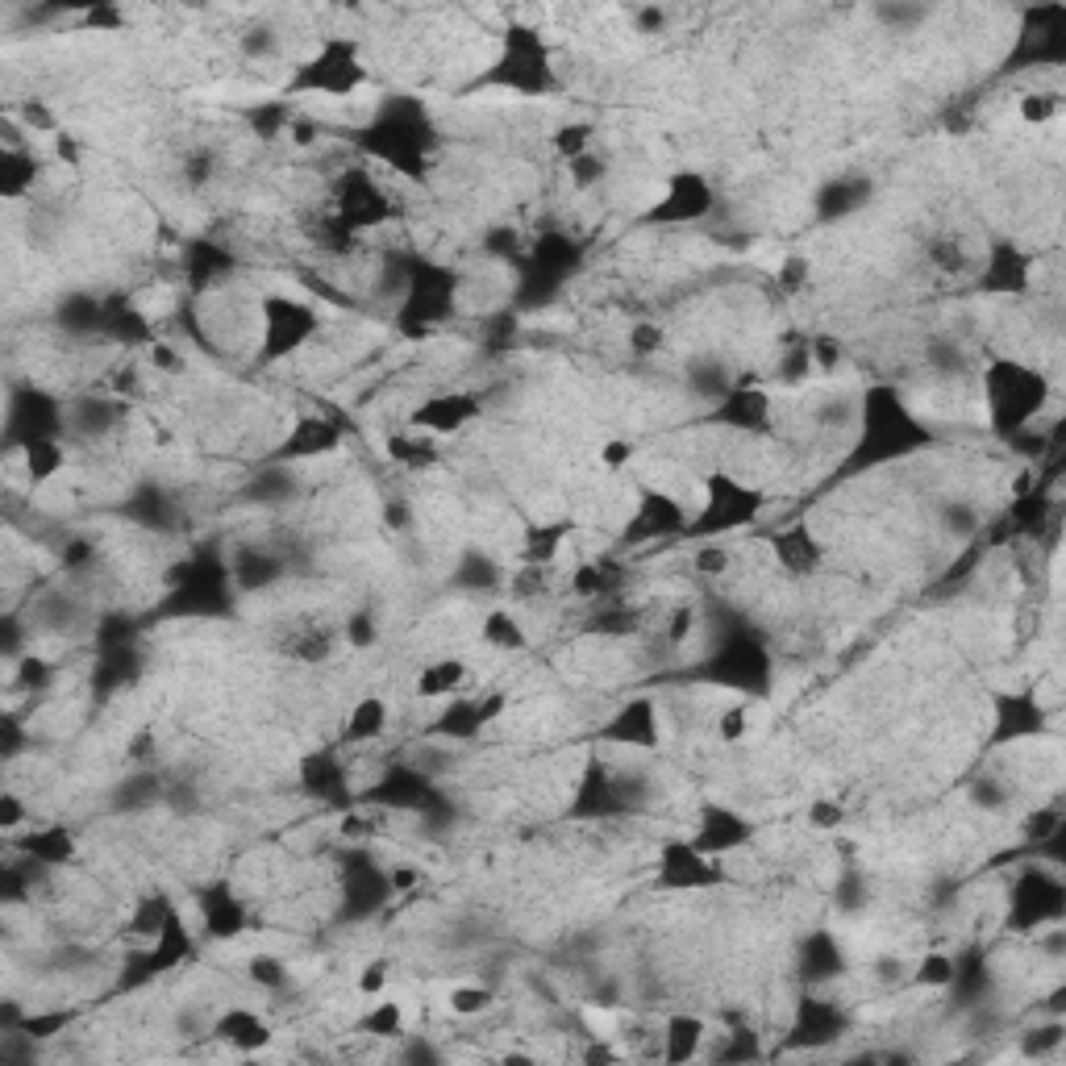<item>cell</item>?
Masks as SVG:
<instances>
[{
    "label": "cell",
    "mask_w": 1066,
    "mask_h": 1066,
    "mask_svg": "<svg viewBox=\"0 0 1066 1066\" xmlns=\"http://www.w3.org/2000/svg\"><path fill=\"white\" fill-rule=\"evenodd\" d=\"M1046 396V379L1037 371H1025L1017 363H996L992 375H987V400L996 409V425H1025L1037 404Z\"/></svg>",
    "instance_id": "6da1fadb"
},
{
    "label": "cell",
    "mask_w": 1066,
    "mask_h": 1066,
    "mask_svg": "<svg viewBox=\"0 0 1066 1066\" xmlns=\"http://www.w3.org/2000/svg\"><path fill=\"white\" fill-rule=\"evenodd\" d=\"M313 309L309 304H296V300H284V296H275V300H263V346L267 354H288L296 350L304 338L313 334Z\"/></svg>",
    "instance_id": "7a4b0ae2"
},
{
    "label": "cell",
    "mask_w": 1066,
    "mask_h": 1066,
    "mask_svg": "<svg viewBox=\"0 0 1066 1066\" xmlns=\"http://www.w3.org/2000/svg\"><path fill=\"white\" fill-rule=\"evenodd\" d=\"M713 209V188L700 175H675L663 192V205H654V221H696Z\"/></svg>",
    "instance_id": "3957f363"
},
{
    "label": "cell",
    "mask_w": 1066,
    "mask_h": 1066,
    "mask_svg": "<svg viewBox=\"0 0 1066 1066\" xmlns=\"http://www.w3.org/2000/svg\"><path fill=\"white\" fill-rule=\"evenodd\" d=\"M750 821L746 817H738V812L733 808H704L700 812V829H696V846L704 850V854H721V850H738V846H746L750 842Z\"/></svg>",
    "instance_id": "277c9868"
},
{
    "label": "cell",
    "mask_w": 1066,
    "mask_h": 1066,
    "mask_svg": "<svg viewBox=\"0 0 1066 1066\" xmlns=\"http://www.w3.org/2000/svg\"><path fill=\"white\" fill-rule=\"evenodd\" d=\"M717 421H721V425H733V429H742V434H754V429H763V425L771 421V400H767V392L729 388V392L717 400Z\"/></svg>",
    "instance_id": "5b68a950"
},
{
    "label": "cell",
    "mask_w": 1066,
    "mask_h": 1066,
    "mask_svg": "<svg viewBox=\"0 0 1066 1066\" xmlns=\"http://www.w3.org/2000/svg\"><path fill=\"white\" fill-rule=\"evenodd\" d=\"M213 1037H221V1042H230L234 1050L242 1054H255L271 1042V1029L263 1025L259 1012H250V1008H234V1012H225V1017L213 1021Z\"/></svg>",
    "instance_id": "8992f818"
},
{
    "label": "cell",
    "mask_w": 1066,
    "mask_h": 1066,
    "mask_svg": "<svg viewBox=\"0 0 1066 1066\" xmlns=\"http://www.w3.org/2000/svg\"><path fill=\"white\" fill-rule=\"evenodd\" d=\"M479 404L471 396H442V400H429L425 409H417L413 425L425 429V434H459V429L475 417Z\"/></svg>",
    "instance_id": "52a82bcc"
},
{
    "label": "cell",
    "mask_w": 1066,
    "mask_h": 1066,
    "mask_svg": "<svg viewBox=\"0 0 1066 1066\" xmlns=\"http://www.w3.org/2000/svg\"><path fill=\"white\" fill-rule=\"evenodd\" d=\"M608 738L633 742V746H654L658 742V708L650 700H629L621 717L608 725Z\"/></svg>",
    "instance_id": "ba28073f"
},
{
    "label": "cell",
    "mask_w": 1066,
    "mask_h": 1066,
    "mask_svg": "<svg viewBox=\"0 0 1066 1066\" xmlns=\"http://www.w3.org/2000/svg\"><path fill=\"white\" fill-rule=\"evenodd\" d=\"M846 1029V1017L837 1012L829 1000H804L800 1017H796V1042L817 1046V1042H833L837 1033Z\"/></svg>",
    "instance_id": "9c48e42d"
},
{
    "label": "cell",
    "mask_w": 1066,
    "mask_h": 1066,
    "mask_svg": "<svg viewBox=\"0 0 1066 1066\" xmlns=\"http://www.w3.org/2000/svg\"><path fill=\"white\" fill-rule=\"evenodd\" d=\"M279 575H284V558L271 554V550L250 546V550H238V558H234V583L246 592L267 588V583H275Z\"/></svg>",
    "instance_id": "30bf717a"
},
{
    "label": "cell",
    "mask_w": 1066,
    "mask_h": 1066,
    "mask_svg": "<svg viewBox=\"0 0 1066 1066\" xmlns=\"http://www.w3.org/2000/svg\"><path fill=\"white\" fill-rule=\"evenodd\" d=\"M463 683H467V663H459V658H442V663L421 667L417 696L421 700H454Z\"/></svg>",
    "instance_id": "8fae6325"
},
{
    "label": "cell",
    "mask_w": 1066,
    "mask_h": 1066,
    "mask_svg": "<svg viewBox=\"0 0 1066 1066\" xmlns=\"http://www.w3.org/2000/svg\"><path fill=\"white\" fill-rule=\"evenodd\" d=\"M704 1042V1021L700 1017H671L663 1029V1058L667 1062H688L700 1054Z\"/></svg>",
    "instance_id": "7c38bea8"
},
{
    "label": "cell",
    "mask_w": 1066,
    "mask_h": 1066,
    "mask_svg": "<svg viewBox=\"0 0 1066 1066\" xmlns=\"http://www.w3.org/2000/svg\"><path fill=\"white\" fill-rule=\"evenodd\" d=\"M800 962H804V975L808 979H833V975H842V950H837V942L829 933H817V937H808V942L800 946Z\"/></svg>",
    "instance_id": "4fadbf2b"
},
{
    "label": "cell",
    "mask_w": 1066,
    "mask_h": 1066,
    "mask_svg": "<svg viewBox=\"0 0 1066 1066\" xmlns=\"http://www.w3.org/2000/svg\"><path fill=\"white\" fill-rule=\"evenodd\" d=\"M200 917H205V929L213 937H234L242 929V908L225 887H217V892H209L200 900Z\"/></svg>",
    "instance_id": "5bb4252c"
},
{
    "label": "cell",
    "mask_w": 1066,
    "mask_h": 1066,
    "mask_svg": "<svg viewBox=\"0 0 1066 1066\" xmlns=\"http://www.w3.org/2000/svg\"><path fill=\"white\" fill-rule=\"evenodd\" d=\"M388 729V704L379 696H363L346 717V742H371Z\"/></svg>",
    "instance_id": "9a60e30c"
},
{
    "label": "cell",
    "mask_w": 1066,
    "mask_h": 1066,
    "mask_svg": "<svg viewBox=\"0 0 1066 1066\" xmlns=\"http://www.w3.org/2000/svg\"><path fill=\"white\" fill-rule=\"evenodd\" d=\"M21 850H25V858L42 862V867H63V862L75 854V842H71L67 829H46V833L25 837Z\"/></svg>",
    "instance_id": "2e32d148"
},
{
    "label": "cell",
    "mask_w": 1066,
    "mask_h": 1066,
    "mask_svg": "<svg viewBox=\"0 0 1066 1066\" xmlns=\"http://www.w3.org/2000/svg\"><path fill=\"white\" fill-rule=\"evenodd\" d=\"M67 463V454L55 438H30L25 442V475L34 479V484H46L50 475H59V467Z\"/></svg>",
    "instance_id": "e0dca14e"
},
{
    "label": "cell",
    "mask_w": 1066,
    "mask_h": 1066,
    "mask_svg": "<svg viewBox=\"0 0 1066 1066\" xmlns=\"http://www.w3.org/2000/svg\"><path fill=\"white\" fill-rule=\"evenodd\" d=\"M937 525H942V533L946 538H975L979 533V525H983V517H979V509L971 500H942L937 504Z\"/></svg>",
    "instance_id": "ac0fdd59"
},
{
    "label": "cell",
    "mask_w": 1066,
    "mask_h": 1066,
    "mask_svg": "<svg viewBox=\"0 0 1066 1066\" xmlns=\"http://www.w3.org/2000/svg\"><path fill=\"white\" fill-rule=\"evenodd\" d=\"M912 983L917 987H937V992H946V987H954L958 983V962L950 958V954H925L917 967H912V975H908Z\"/></svg>",
    "instance_id": "d6986e66"
},
{
    "label": "cell",
    "mask_w": 1066,
    "mask_h": 1066,
    "mask_svg": "<svg viewBox=\"0 0 1066 1066\" xmlns=\"http://www.w3.org/2000/svg\"><path fill=\"white\" fill-rule=\"evenodd\" d=\"M388 450H392V459H396L400 467H413V471L434 467V459H438L434 438H421V434H400V438L388 442Z\"/></svg>",
    "instance_id": "ffe728a7"
},
{
    "label": "cell",
    "mask_w": 1066,
    "mask_h": 1066,
    "mask_svg": "<svg viewBox=\"0 0 1066 1066\" xmlns=\"http://www.w3.org/2000/svg\"><path fill=\"white\" fill-rule=\"evenodd\" d=\"M117 417H121V409H117L113 400H92V396H88V400L75 404L71 425L80 429V434H105V429H109Z\"/></svg>",
    "instance_id": "44dd1931"
},
{
    "label": "cell",
    "mask_w": 1066,
    "mask_h": 1066,
    "mask_svg": "<svg viewBox=\"0 0 1066 1066\" xmlns=\"http://www.w3.org/2000/svg\"><path fill=\"white\" fill-rule=\"evenodd\" d=\"M496 1004V992L488 983H459L450 992V1012L454 1017H484V1012H492Z\"/></svg>",
    "instance_id": "7402d4cb"
},
{
    "label": "cell",
    "mask_w": 1066,
    "mask_h": 1066,
    "mask_svg": "<svg viewBox=\"0 0 1066 1066\" xmlns=\"http://www.w3.org/2000/svg\"><path fill=\"white\" fill-rule=\"evenodd\" d=\"M484 642L496 646V650H525L529 646L525 629L517 625L513 613H488L484 617Z\"/></svg>",
    "instance_id": "603a6c76"
},
{
    "label": "cell",
    "mask_w": 1066,
    "mask_h": 1066,
    "mask_svg": "<svg viewBox=\"0 0 1066 1066\" xmlns=\"http://www.w3.org/2000/svg\"><path fill=\"white\" fill-rule=\"evenodd\" d=\"M500 583V567L492 563L488 554H467L459 563V588L467 592H492Z\"/></svg>",
    "instance_id": "cb8c5ba5"
},
{
    "label": "cell",
    "mask_w": 1066,
    "mask_h": 1066,
    "mask_svg": "<svg viewBox=\"0 0 1066 1066\" xmlns=\"http://www.w3.org/2000/svg\"><path fill=\"white\" fill-rule=\"evenodd\" d=\"M30 184H34V163L25 159V150H5V167H0V188H5V196L17 200Z\"/></svg>",
    "instance_id": "d4e9b609"
},
{
    "label": "cell",
    "mask_w": 1066,
    "mask_h": 1066,
    "mask_svg": "<svg viewBox=\"0 0 1066 1066\" xmlns=\"http://www.w3.org/2000/svg\"><path fill=\"white\" fill-rule=\"evenodd\" d=\"M246 975H250V983L267 987V992H279V987H288V979H292V971L284 967L279 954H255L246 962Z\"/></svg>",
    "instance_id": "484cf974"
},
{
    "label": "cell",
    "mask_w": 1066,
    "mask_h": 1066,
    "mask_svg": "<svg viewBox=\"0 0 1066 1066\" xmlns=\"http://www.w3.org/2000/svg\"><path fill=\"white\" fill-rule=\"evenodd\" d=\"M929 263L937 271H946V275H958V271H967L971 267V255H967V246H962L958 238L942 234V238H933L929 242Z\"/></svg>",
    "instance_id": "4316f807"
},
{
    "label": "cell",
    "mask_w": 1066,
    "mask_h": 1066,
    "mask_svg": "<svg viewBox=\"0 0 1066 1066\" xmlns=\"http://www.w3.org/2000/svg\"><path fill=\"white\" fill-rule=\"evenodd\" d=\"M867 184H833V188H825V196H821V213L825 217H842V213H854L862 200H867Z\"/></svg>",
    "instance_id": "83f0119b"
},
{
    "label": "cell",
    "mask_w": 1066,
    "mask_h": 1066,
    "mask_svg": "<svg viewBox=\"0 0 1066 1066\" xmlns=\"http://www.w3.org/2000/svg\"><path fill=\"white\" fill-rule=\"evenodd\" d=\"M363 1029L371 1037H400L404 1033V1012H400V1004L396 1000H379L367 1012V1017H363Z\"/></svg>",
    "instance_id": "f1b7e54d"
},
{
    "label": "cell",
    "mask_w": 1066,
    "mask_h": 1066,
    "mask_svg": "<svg viewBox=\"0 0 1066 1066\" xmlns=\"http://www.w3.org/2000/svg\"><path fill=\"white\" fill-rule=\"evenodd\" d=\"M238 50L246 59H255V63H267V59H279V34L271 30V25H255V30H246L242 38H238Z\"/></svg>",
    "instance_id": "f546056e"
},
{
    "label": "cell",
    "mask_w": 1066,
    "mask_h": 1066,
    "mask_svg": "<svg viewBox=\"0 0 1066 1066\" xmlns=\"http://www.w3.org/2000/svg\"><path fill=\"white\" fill-rule=\"evenodd\" d=\"M554 150H558V155H567V163H571V159H579V155H588V150H592V125H588V121L558 125V134H554Z\"/></svg>",
    "instance_id": "4dcf8cb0"
},
{
    "label": "cell",
    "mask_w": 1066,
    "mask_h": 1066,
    "mask_svg": "<svg viewBox=\"0 0 1066 1066\" xmlns=\"http://www.w3.org/2000/svg\"><path fill=\"white\" fill-rule=\"evenodd\" d=\"M342 642H346V646H354V650H367V646H375V642H379V625H375V617L367 613V608H359V613H350V621L342 625Z\"/></svg>",
    "instance_id": "1f68e13d"
},
{
    "label": "cell",
    "mask_w": 1066,
    "mask_h": 1066,
    "mask_svg": "<svg viewBox=\"0 0 1066 1066\" xmlns=\"http://www.w3.org/2000/svg\"><path fill=\"white\" fill-rule=\"evenodd\" d=\"M1058 1046H1062V1025H1058V1021L1037 1025V1029H1029V1033L1021 1037V1054H1029V1058H1046V1054L1058 1050Z\"/></svg>",
    "instance_id": "d6a6232c"
},
{
    "label": "cell",
    "mask_w": 1066,
    "mask_h": 1066,
    "mask_svg": "<svg viewBox=\"0 0 1066 1066\" xmlns=\"http://www.w3.org/2000/svg\"><path fill=\"white\" fill-rule=\"evenodd\" d=\"M971 800H975V808H983V812H1000V808L1008 804V788H1004V783H1000L996 775H983V779L971 783Z\"/></svg>",
    "instance_id": "836d02e7"
},
{
    "label": "cell",
    "mask_w": 1066,
    "mask_h": 1066,
    "mask_svg": "<svg viewBox=\"0 0 1066 1066\" xmlns=\"http://www.w3.org/2000/svg\"><path fill=\"white\" fill-rule=\"evenodd\" d=\"M663 346H667V334L654 321H638V325L629 329V350L642 354V359H650V354H658Z\"/></svg>",
    "instance_id": "e575fe53"
},
{
    "label": "cell",
    "mask_w": 1066,
    "mask_h": 1066,
    "mask_svg": "<svg viewBox=\"0 0 1066 1066\" xmlns=\"http://www.w3.org/2000/svg\"><path fill=\"white\" fill-rule=\"evenodd\" d=\"M875 17L883 25H892V30H908V25H921L929 9L925 5H875Z\"/></svg>",
    "instance_id": "d590c367"
},
{
    "label": "cell",
    "mask_w": 1066,
    "mask_h": 1066,
    "mask_svg": "<svg viewBox=\"0 0 1066 1066\" xmlns=\"http://www.w3.org/2000/svg\"><path fill=\"white\" fill-rule=\"evenodd\" d=\"M604 171H608L604 159L592 155V150H588V155H579V159H571V167H567V175H571V184H575V188H596V184L604 180Z\"/></svg>",
    "instance_id": "8d00e7d4"
},
{
    "label": "cell",
    "mask_w": 1066,
    "mask_h": 1066,
    "mask_svg": "<svg viewBox=\"0 0 1066 1066\" xmlns=\"http://www.w3.org/2000/svg\"><path fill=\"white\" fill-rule=\"evenodd\" d=\"M1058 105H1062V100H1058L1054 92H1029V96L1021 100V117L1033 121V125H1042V121L1058 117Z\"/></svg>",
    "instance_id": "74e56055"
},
{
    "label": "cell",
    "mask_w": 1066,
    "mask_h": 1066,
    "mask_svg": "<svg viewBox=\"0 0 1066 1066\" xmlns=\"http://www.w3.org/2000/svg\"><path fill=\"white\" fill-rule=\"evenodd\" d=\"M692 563H696V571H700V575H725V571L733 567V554H729V546L713 542V546H700Z\"/></svg>",
    "instance_id": "f35d334b"
},
{
    "label": "cell",
    "mask_w": 1066,
    "mask_h": 1066,
    "mask_svg": "<svg viewBox=\"0 0 1066 1066\" xmlns=\"http://www.w3.org/2000/svg\"><path fill=\"white\" fill-rule=\"evenodd\" d=\"M842 821H846V808L837 804V800H812V808H808V825H812V829L833 833Z\"/></svg>",
    "instance_id": "ab89813d"
},
{
    "label": "cell",
    "mask_w": 1066,
    "mask_h": 1066,
    "mask_svg": "<svg viewBox=\"0 0 1066 1066\" xmlns=\"http://www.w3.org/2000/svg\"><path fill=\"white\" fill-rule=\"evenodd\" d=\"M808 359H812V367L833 371L837 363H842V342H837V338H829V334L812 338V342H808Z\"/></svg>",
    "instance_id": "60d3db41"
},
{
    "label": "cell",
    "mask_w": 1066,
    "mask_h": 1066,
    "mask_svg": "<svg viewBox=\"0 0 1066 1066\" xmlns=\"http://www.w3.org/2000/svg\"><path fill=\"white\" fill-rule=\"evenodd\" d=\"M717 733L725 742H742L746 733H750V713H746V704H733V708H725L721 713V721H717Z\"/></svg>",
    "instance_id": "b9f144b4"
},
{
    "label": "cell",
    "mask_w": 1066,
    "mask_h": 1066,
    "mask_svg": "<svg viewBox=\"0 0 1066 1066\" xmlns=\"http://www.w3.org/2000/svg\"><path fill=\"white\" fill-rule=\"evenodd\" d=\"M804 284H808V259L804 255L783 259V267H779V288L783 292H800Z\"/></svg>",
    "instance_id": "7bdbcfd3"
},
{
    "label": "cell",
    "mask_w": 1066,
    "mask_h": 1066,
    "mask_svg": "<svg viewBox=\"0 0 1066 1066\" xmlns=\"http://www.w3.org/2000/svg\"><path fill=\"white\" fill-rule=\"evenodd\" d=\"M150 363H155L159 371H171V375H180V371H184V354L175 350L171 342H150Z\"/></svg>",
    "instance_id": "ee69618b"
},
{
    "label": "cell",
    "mask_w": 1066,
    "mask_h": 1066,
    "mask_svg": "<svg viewBox=\"0 0 1066 1066\" xmlns=\"http://www.w3.org/2000/svg\"><path fill=\"white\" fill-rule=\"evenodd\" d=\"M421 883V871L409 867V862H400V867L388 871V887H392V896H404V892H413V887Z\"/></svg>",
    "instance_id": "f6af8a7d"
},
{
    "label": "cell",
    "mask_w": 1066,
    "mask_h": 1066,
    "mask_svg": "<svg viewBox=\"0 0 1066 1066\" xmlns=\"http://www.w3.org/2000/svg\"><path fill=\"white\" fill-rule=\"evenodd\" d=\"M384 983H388V967H384V962H371V967L359 975V992L363 996H379V992H384Z\"/></svg>",
    "instance_id": "bcb514c9"
},
{
    "label": "cell",
    "mask_w": 1066,
    "mask_h": 1066,
    "mask_svg": "<svg viewBox=\"0 0 1066 1066\" xmlns=\"http://www.w3.org/2000/svg\"><path fill=\"white\" fill-rule=\"evenodd\" d=\"M629 459H633V446H629V442H608V446L600 450V463H604L608 471H621Z\"/></svg>",
    "instance_id": "7dc6e473"
},
{
    "label": "cell",
    "mask_w": 1066,
    "mask_h": 1066,
    "mask_svg": "<svg viewBox=\"0 0 1066 1066\" xmlns=\"http://www.w3.org/2000/svg\"><path fill=\"white\" fill-rule=\"evenodd\" d=\"M517 246H521V238L513 230H492L488 234V255H517Z\"/></svg>",
    "instance_id": "c3c4849f"
},
{
    "label": "cell",
    "mask_w": 1066,
    "mask_h": 1066,
    "mask_svg": "<svg viewBox=\"0 0 1066 1066\" xmlns=\"http://www.w3.org/2000/svg\"><path fill=\"white\" fill-rule=\"evenodd\" d=\"M46 679H50V663H42V658H25V663H21V683H30V688H42Z\"/></svg>",
    "instance_id": "681fc988"
},
{
    "label": "cell",
    "mask_w": 1066,
    "mask_h": 1066,
    "mask_svg": "<svg viewBox=\"0 0 1066 1066\" xmlns=\"http://www.w3.org/2000/svg\"><path fill=\"white\" fill-rule=\"evenodd\" d=\"M633 21L642 25V34H658L667 25V13L663 9H638V13H633Z\"/></svg>",
    "instance_id": "f907efd6"
},
{
    "label": "cell",
    "mask_w": 1066,
    "mask_h": 1066,
    "mask_svg": "<svg viewBox=\"0 0 1066 1066\" xmlns=\"http://www.w3.org/2000/svg\"><path fill=\"white\" fill-rule=\"evenodd\" d=\"M17 821H21V800L17 796H5V804H0V829L13 833Z\"/></svg>",
    "instance_id": "816d5d0a"
},
{
    "label": "cell",
    "mask_w": 1066,
    "mask_h": 1066,
    "mask_svg": "<svg viewBox=\"0 0 1066 1066\" xmlns=\"http://www.w3.org/2000/svg\"><path fill=\"white\" fill-rule=\"evenodd\" d=\"M875 979H883V983H904L908 979V971H904V962H896V958H883L879 967H875Z\"/></svg>",
    "instance_id": "f5cc1de1"
},
{
    "label": "cell",
    "mask_w": 1066,
    "mask_h": 1066,
    "mask_svg": "<svg viewBox=\"0 0 1066 1066\" xmlns=\"http://www.w3.org/2000/svg\"><path fill=\"white\" fill-rule=\"evenodd\" d=\"M388 525H392V529H409V525H413L409 504H404V500H388Z\"/></svg>",
    "instance_id": "db71d44e"
},
{
    "label": "cell",
    "mask_w": 1066,
    "mask_h": 1066,
    "mask_svg": "<svg viewBox=\"0 0 1066 1066\" xmlns=\"http://www.w3.org/2000/svg\"><path fill=\"white\" fill-rule=\"evenodd\" d=\"M288 134H292V142H300V146H313V142H317V121H292V125H288Z\"/></svg>",
    "instance_id": "11a10c76"
}]
</instances>
